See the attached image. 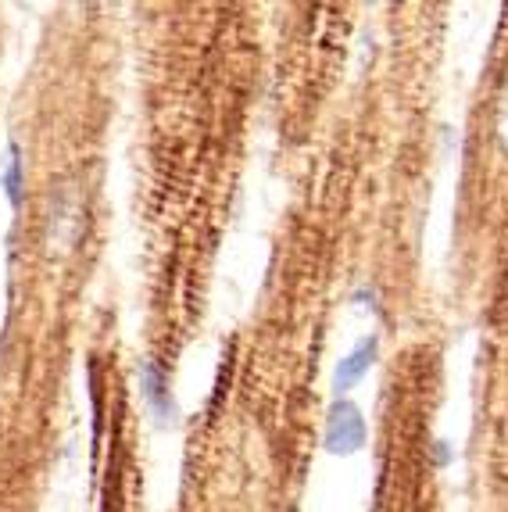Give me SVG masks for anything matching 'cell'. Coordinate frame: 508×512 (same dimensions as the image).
Listing matches in <instances>:
<instances>
[{
	"instance_id": "cell-1",
	"label": "cell",
	"mask_w": 508,
	"mask_h": 512,
	"mask_svg": "<svg viewBox=\"0 0 508 512\" xmlns=\"http://www.w3.org/2000/svg\"><path fill=\"white\" fill-rule=\"evenodd\" d=\"M369 441V423H365L362 409L348 398H337V402L326 409V427H322V448L330 455H355Z\"/></svg>"
},
{
	"instance_id": "cell-2",
	"label": "cell",
	"mask_w": 508,
	"mask_h": 512,
	"mask_svg": "<svg viewBox=\"0 0 508 512\" xmlns=\"http://www.w3.org/2000/svg\"><path fill=\"white\" fill-rule=\"evenodd\" d=\"M136 376H140V398H144V405L151 409L154 423H158V427H172L179 419V405H176V398H172L169 369L154 359H144L140 369H136Z\"/></svg>"
},
{
	"instance_id": "cell-3",
	"label": "cell",
	"mask_w": 508,
	"mask_h": 512,
	"mask_svg": "<svg viewBox=\"0 0 508 512\" xmlns=\"http://www.w3.org/2000/svg\"><path fill=\"white\" fill-rule=\"evenodd\" d=\"M79 237V205L72 187H58L51 194V215H47V244L51 251H72Z\"/></svg>"
},
{
	"instance_id": "cell-4",
	"label": "cell",
	"mask_w": 508,
	"mask_h": 512,
	"mask_svg": "<svg viewBox=\"0 0 508 512\" xmlns=\"http://www.w3.org/2000/svg\"><path fill=\"white\" fill-rule=\"evenodd\" d=\"M376 355H380V337L369 333L337 362V369H333V391H337V398L362 384V376H369V369L376 366Z\"/></svg>"
},
{
	"instance_id": "cell-5",
	"label": "cell",
	"mask_w": 508,
	"mask_h": 512,
	"mask_svg": "<svg viewBox=\"0 0 508 512\" xmlns=\"http://www.w3.org/2000/svg\"><path fill=\"white\" fill-rule=\"evenodd\" d=\"M0 187L8 194V205L22 208L26 205V154H22V144L11 140L8 144V158H4V172H0Z\"/></svg>"
},
{
	"instance_id": "cell-6",
	"label": "cell",
	"mask_w": 508,
	"mask_h": 512,
	"mask_svg": "<svg viewBox=\"0 0 508 512\" xmlns=\"http://www.w3.org/2000/svg\"><path fill=\"white\" fill-rule=\"evenodd\" d=\"M355 305L365 308L373 319H380V294H376V287H358L355 291Z\"/></svg>"
},
{
	"instance_id": "cell-7",
	"label": "cell",
	"mask_w": 508,
	"mask_h": 512,
	"mask_svg": "<svg viewBox=\"0 0 508 512\" xmlns=\"http://www.w3.org/2000/svg\"><path fill=\"white\" fill-rule=\"evenodd\" d=\"M433 462H437V466H448L451 462V444L448 441H433Z\"/></svg>"
}]
</instances>
